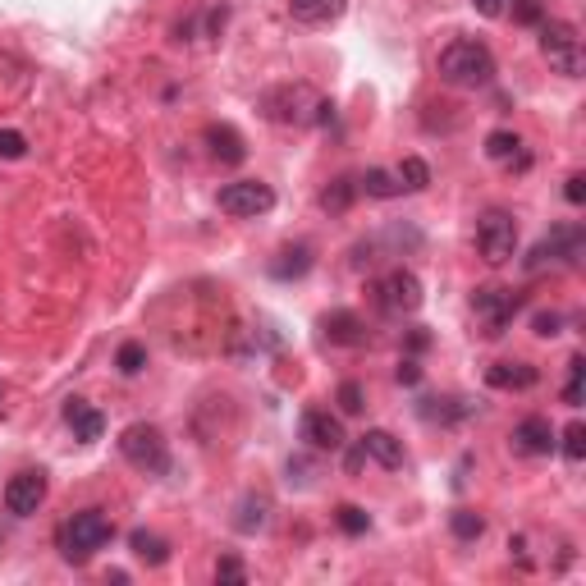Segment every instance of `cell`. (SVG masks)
I'll list each match as a JSON object with an SVG mask.
<instances>
[{
    "instance_id": "1",
    "label": "cell",
    "mask_w": 586,
    "mask_h": 586,
    "mask_svg": "<svg viewBox=\"0 0 586 586\" xmlns=\"http://www.w3.org/2000/svg\"><path fill=\"white\" fill-rule=\"evenodd\" d=\"M261 115L271 124L307 129V124L335 120V106L316 97V87H307V83H280V87H271V92H261Z\"/></svg>"
},
{
    "instance_id": "2",
    "label": "cell",
    "mask_w": 586,
    "mask_h": 586,
    "mask_svg": "<svg viewBox=\"0 0 586 586\" xmlns=\"http://www.w3.org/2000/svg\"><path fill=\"white\" fill-rule=\"evenodd\" d=\"M110 541H115V522L106 518V509L74 513V518H65L60 532H55V545H60V554H65L69 564H87V559L97 550H106Z\"/></svg>"
},
{
    "instance_id": "3",
    "label": "cell",
    "mask_w": 586,
    "mask_h": 586,
    "mask_svg": "<svg viewBox=\"0 0 586 586\" xmlns=\"http://www.w3.org/2000/svg\"><path fill=\"white\" fill-rule=\"evenodd\" d=\"M440 78L449 87H486L495 78V55L486 42H472V37H458L440 51Z\"/></svg>"
},
{
    "instance_id": "4",
    "label": "cell",
    "mask_w": 586,
    "mask_h": 586,
    "mask_svg": "<svg viewBox=\"0 0 586 586\" xmlns=\"http://www.w3.org/2000/svg\"><path fill=\"white\" fill-rule=\"evenodd\" d=\"M586 252V229L577 220H564V225H554L545 239H536V248L522 257V271L527 275H541L550 266H577Z\"/></svg>"
},
{
    "instance_id": "5",
    "label": "cell",
    "mask_w": 586,
    "mask_h": 586,
    "mask_svg": "<svg viewBox=\"0 0 586 586\" xmlns=\"http://www.w3.org/2000/svg\"><path fill=\"white\" fill-rule=\"evenodd\" d=\"M527 293L518 289H500V284H486V289L472 293V316H477V330L486 339H500L513 326V316L522 312Z\"/></svg>"
},
{
    "instance_id": "6",
    "label": "cell",
    "mask_w": 586,
    "mask_h": 586,
    "mask_svg": "<svg viewBox=\"0 0 586 586\" xmlns=\"http://www.w3.org/2000/svg\"><path fill=\"white\" fill-rule=\"evenodd\" d=\"M477 252H481L486 266H504V261H513V252H518V220H513V211H504V207L481 211Z\"/></svg>"
},
{
    "instance_id": "7",
    "label": "cell",
    "mask_w": 586,
    "mask_h": 586,
    "mask_svg": "<svg viewBox=\"0 0 586 586\" xmlns=\"http://www.w3.org/2000/svg\"><path fill=\"white\" fill-rule=\"evenodd\" d=\"M120 454L129 458L138 472H147V477H165V472H170V449H165V435L156 431L152 422H133L129 431L120 435Z\"/></svg>"
},
{
    "instance_id": "8",
    "label": "cell",
    "mask_w": 586,
    "mask_h": 586,
    "mask_svg": "<svg viewBox=\"0 0 586 586\" xmlns=\"http://www.w3.org/2000/svg\"><path fill=\"white\" fill-rule=\"evenodd\" d=\"M541 55L550 60V69H559L564 78H582V37L573 23L545 19L541 23Z\"/></svg>"
},
{
    "instance_id": "9",
    "label": "cell",
    "mask_w": 586,
    "mask_h": 586,
    "mask_svg": "<svg viewBox=\"0 0 586 586\" xmlns=\"http://www.w3.org/2000/svg\"><path fill=\"white\" fill-rule=\"evenodd\" d=\"M376 307L385 316H413L422 307V280L413 271H403V266L385 271L376 280Z\"/></svg>"
},
{
    "instance_id": "10",
    "label": "cell",
    "mask_w": 586,
    "mask_h": 586,
    "mask_svg": "<svg viewBox=\"0 0 586 586\" xmlns=\"http://www.w3.org/2000/svg\"><path fill=\"white\" fill-rule=\"evenodd\" d=\"M220 211L225 216H239V220H252V216H266L275 207V188L261 184V179H234V184L220 188Z\"/></svg>"
},
{
    "instance_id": "11",
    "label": "cell",
    "mask_w": 586,
    "mask_h": 586,
    "mask_svg": "<svg viewBox=\"0 0 586 586\" xmlns=\"http://www.w3.org/2000/svg\"><path fill=\"white\" fill-rule=\"evenodd\" d=\"M42 504H46V472L42 467H23V472H14V477L5 481V509H10L14 518H33Z\"/></svg>"
},
{
    "instance_id": "12",
    "label": "cell",
    "mask_w": 586,
    "mask_h": 586,
    "mask_svg": "<svg viewBox=\"0 0 586 586\" xmlns=\"http://www.w3.org/2000/svg\"><path fill=\"white\" fill-rule=\"evenodd\" d=\"M298 431H303V440L312 449H330V454H335V449H344V440H348L344 422H339L330 408H307L303 422H298Z\"/></svg>"
},
{
    "instance_id": "13",
    "label": "cell",
    "mask_w": 586,
    "mask_h": 586,
    "mask_svg": "<svg viewBox=\"0 0 586 586\" xmlns=\"http://www.w3.org/2000/svg\"><path fill=\"white\" fill-rule=\"evenodd\" d=\"M513 449H518V454H527V458H545V454H554V445H559V440H554V426L545 422V417H522L518 426H513Z\"/></svg>"
},
{
    "instance_id": "14",
    "label": "cell",
    "mask_w": 586,
    "mask_h": 586,
    "mask_svg": "<svg viewBox=\"0 0 586 586\" xmlns=\"http://www.w3.org/2000/svg\"><path fill=\"white\" fill-rule=\"evenodd\" d=\"M321 335L330 339V344H344V348H362L367 344V321H362L358 312H348V307H335V312L321 316Z\"/></svg>"
},
{
    "instance_id": "15",
    "label": "cell",
    "mask_w": 586,
    "mask_h": 586,
    "mask_svg": "<svg viewBox=\"0 0 586 586\" xmlns=\"http://www.w3.org/2000/svg\"><path fill=\"white\" fill-rule=\"evenodd\" d=\"M65 422H69V431H74V440H83V445H97L101 435H106V417H101L92 403H83V399L65 403Z\"/></svg>"
},
{
    "instance_id": "16",
    "label": "cell",
    "mask_w": 586,
    "mask_h": 586,
    "mask_svg": "<svg viewBox=\"0 0 586 586\" xmlns=\"http://www.w3.org/2000/svg\"><path fill=\"white\" fill-rule=\"evenodd\" d=\"M207 147L220 165H243L248 161V147H243V133L234 124H207Z\"/></svg>"
},
{
    "instance_id": "17",
    "label": "cell",
    "mask_w": 586,
    "mask_h": 586,
    "mask_svg": "<svg viewBox=\"0 0 586 586\" xmlns=\"http://www.w3.org/2000/svg\"><path fill=\"white\" fill-rule=\"evenodd\" d=\"M536 380H541V371L532 362H495V367H486L490 390H532Z\"/></svg>"
},
{
    "instance_id": "18",
    "label": "cell",
    "mask_w": 586,
    "mask_h": 586,
    "mask_svg": "<svg viewBox=\"0 0 586 586\" xmlns=\"http://www.w3.org/2000/svg\"><path fill=\"white\" fill-rule=\"evenodd\" d=\"M348 10V0H289V14L307 28H330L339 23V14Z\"/></svg>"
},
{
    "instance_id": "19",
    "label": "cell",
    "mask_w": 586,
    "mask_h": 586,
    "mask_svg": "<svg viewBox=\"0 0 586 586\" xmlns=\"http://www.w3.org/2000/svg\"><path fill=\"white\" fill-rule=\"evenodd\" d=\"M358 445H362V454L376 458V463H380V467H390V472H399V467L408 463V454H403V440H394L390 431H367Z\"/></svg>"
},
{
    "instance_id": "20",
    "label": "cell",
    "mask_w": 586,
    "mask_h": 586,
    "mask_svg": "<svg viewBox=\"0 0 586 586\" xmlns=\"http://www.w3.org/2000/svg\"><path fill=\"white\" fill-rule=\"evenodd\" d=\"M312 248H307V243H293V248H280V252H275V261H271V275H275V280H284V284H289V280H303V275L307 271H312Z\"/></svg>"
},
{
    "instance_id": "21",
    "label": "cell",
    "mask_w": 586,
    "mask_h": 586,
    "mask_svg": "<svg viewBox=\"0 0 586 586\" xmlns=\"http://www.w3.org/2000/svg\"><path fill=\"white\" fill-rule=\"evenodd\" d=\"M129 550H133V559H142L147 568H161L165 559H170V545H165L156 532H142V527L129 536Z\"/></svg>"
},
{
    "instance_id": "22",
    "label": "cell",
    "mask_w": 586,
    "mask_h": 586,
    "mask_svg": "<svg viewBox=\"0 0 586 586\" xmlns=\"http://www.w3.org/2000/svg\"><path fill=\"white\" fill-rule=\"evenodd\" d=\"M266 513H271V500H266V495H243L234 527H239L243 536H252V532H261V527H266Z\"/></svg>"
},
{
    "instance_id": "23",
    "label": "cell",
    "mask_w": 586,
    "mask_h": 586,
    "mask_svg": "<svg viewBox=\"0 0 586 586\" xmlns=\"http://www.w3.org/2000/svg\"><path fill=\"white\" fill-rule=\"evenodd\" d=\"M353 197H358V184H353L348 174H339L330 188H321V207H326L330 216H344V211L353 207Z\"/></svg>"
},
{
    "instance_id": "24",
    "label": "cell",
    "mask_w": 586,
    "mask_h": 586,
    "mask_svg": "<svg viewBox=\"0 0 586 586\" xmlns=\"http://www.w3.org/2000/svg\"><path fill=\"white\" fill-rule=\"evenodd\" d=\"M449 532H454V541L472 545V541H481V536H486V518H481V513H472V509H454Z\"/></svg>"
},
{
    "instance_id": "25",
    "label": "cell",
    "mask_w": 586,
    "mask_h": 586,
    "mask_svg": "<svg viewBox=\"0 0 586 586\" xmlns=\"http://www.w3.org/2000/svg\"><path fill=\"white\" fill-rule=\"evenodd\" d=\"M394 179H399L403 193H422V188L431 184V165H426L422 156H408V161L394 170Z\"/></svg>"
},
{
    "instance_id": "26",
    "label": "cell",
    "mask_w": 586,
    "mask_h": 586,
    "mask_svg": "<svg viewBox=\"0 0 586 586\" xmlns=\"http://www.w3.org/2000/svg\"><path fill=\"white\" fill-rule=\"evenodd\" d=\"M486 156H490V161H513V156H522V138L513 129L486 133Z\"/></svg>"
},
{
    "instance_id": "27",
    "label": "cell",
    "mask_w": 586,
    "mask_h": 586,
    "mask_svg": "<svg viewBox=\"0 0 586 586\" xmlns=\"http://www.w3.org/2000/svg\"><path fill=\"white\" fill-rule=\"evenodd\" d=\"M358 193H367V197H399L403 188H399V179H394L390 170H367V174H362V184H358Z\"/></svg>"
},
{
    "instance_id": "28",
    "label": "cell",
    "mask_w": 586,
    "mask_h": 586,
    "mask_svg": "<svg viewBox=\"0 0 586 586\" xmlns=\"http://www.w3.org/2000/svg\"><path fill=\"white\" fill-rule=\"evenodd\" d=\"M335 522H339V532H344V536H367L371 532L367 509H358V504H339Z\"/></svg>"
},
{
    "instance_id": "29",
    "label": "cell",
    "mask_w": 586,
    "mask_h": 586,
    "mask_svg": "<svg viewBox=\"0 0 586 586\" xmlns=\"http://www.w3.org/2000/svg\"><path fill=\"white\" fill-rule=\"evenodd\" d=\"M504 10H509L513 23H522V28H541L545 23V0H509Z\"/></svg>"
},
{
    "instance_id": "30",
    "label": "cell",
    "mask_w": 586,
    "mask_h": 586,
    "mask_svg": "<svg viewBox=\"0 0 586 586\" xmlns=\"http://www.w3.org/2000/svg\"><path fill=\"white\" fill-rule=\"evenodd\" d=\"M115 367H120L124 376H138V371L147 367V344H138V339L120 344V353H115Z\"/></svg>"
},
{
    "instance_id": "31",
    "label": "cell",
    "mask_w": 586,
    "mask_h": 586,
    "mask_svg": "<svg viewBox=\"0 0 586 586\" xmlns=\"http://www.w3.org/2000/svg\"><path fill=\"white\" fill-rule=\"evenodd\" d=\"M582 371H586V362H582V353H577V358L568 362V380H564V403L568 408H582Z\"/></svg>"
},
{
    "instance_id": "32",
    "label": "cell",
    "mask_w": 586,
    "mask_h": 586,
    "mask_svg": "<svg viewBox=\"0 0 586 586\" xmlns=\"http://www.w3.org/2000/svg\"><path fill=\"white\" fill-rule=\"evenodd\" d=\"M554 449H564L568 463H582V458H586V426L573 422V426L564 431V445H554Z\"/></svg>"
},
{
    "instance_id": "33",
    "label": "cell",
    "mask_w": 586,
    "mask_h": 586,
    "mask_svg": "<svg viewBox=\"0 0 586 586\" xmlns=\"http://www.w3.org/2000/svg\"><path fill=\"white\" fill-rule=\"evenodd\" d=\"M335 399H339V408H344L348 417H353V413H362V408H367V390H362L358 380H344V385H339V394H335Z\"/></svg>"
},
{
    "instance_id": "34",
    "label": "cell",
    "mask_w": 586,
    "mask_h": 586,
    "mask_svg": "<svg viewBox=\"0 0 586 586\" xmlns=\"http://www.w3.org/2000/svg\"><path fill=\"white\" fill-rule=\"evenodd\" d=\"M0 156L5 161H23L28 156V138L19 129H0Z\"/></svg>"
},
{
    "instance_id": "35",
    "label": "cell",
    "mask_w": 586,
    "mask_h": 586,
    "mask_svg": "<svg viewBox=\"0 0 586 586\" xmlns=\"http://www.w3.org/2000/svg\"><path fill=\"white\" fill-rule=\"evenodd\" d=\"M216 582H248V568L239 559H220L216 564Z\"/></svg>"
},
{
    "instance_id": "36",
    "label": "cell",
    "mask_w": 586,
    "mask_h": 586,
    "mask_svg": "<svg viewBox=\"0 0 586 586\" xmlns=\"http://www.w3.org/2000/svg\"><path fill=\"white\" fill-rule=\"evenodd\" d=\"M532 326H536V335H541V339H550V335H559V326H564V316H559V312H536V321H532Z\"/></svg>"
},
{
    "instance_id": "37",
    "label": "cell",
    "mask_w": 586,
    "mask_h": 586,
    "mask_svg": "<svg viewBox=\"0 0 586 586\" xmlns=\"http://www.w3.org/2000/svg\"><path fill=\"white\" fill-rule=\"evenodd\" d=\"M564 197H568V202H573V207H582V202H586V179H582V174H568V188H564Z\"/></svg>"
},
{
    "instance_id": "38",
    "label": "cell",
    "mask_w": 586,
    "mask_h": 586,
    "mask_svg": "<svg viewBox=\"0 0 586 586\" xmlns=\"http://www.w3.org/2000/svg\"><path fill=\"white\" fill-rule=\"evenodd\" d=\"M394 376H399V385H417V380H422V367H417L413 358H403V362H399V371H394Z\"/></svg>"
},
{
    "instance_id": "39",
    "label": "cell",
    "mask_w": 586,
    "mask_h": 586,
    "mask_svg": "<svg viewBox=\"0 0 586 586\" xmlns=\"http://www.w3.org/2000/svg\"><path fill=\"white\" fill-rule=\"evenodd\" d=\"M472 5H477V14H486V19H500L509 0H472Z\"/></svg>"
},
{
    "instance_id": "40",
    "label": "cell",
    "mask_w": 586,
    "mask_h": 586,
    "mask_svg": "<svg viewBox=\"0 0 586 586\" xmlns=\"http://www.w3.org/2000/svg\"><path fill=\"white\" fill-rule=\"evenodd\" d=\"M426 344H431V335H426V330H413V335H408V348H413V353H422Z\"/></svg>"
}]
</instances>
